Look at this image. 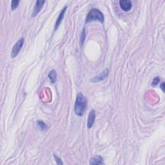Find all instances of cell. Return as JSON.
<instances>
[{
	"mask_svg": "<svg viewBox=\"0 0 165 165\" xmlns=\"http://www.w3.org/2000/svg\"><path fill=\"white\" fill-rule=\"evenodd\" d=\"M87 100L81 93H78L76 100L75 103L74 111L75 114L78 116H82L87 109Z\"/></svg>",
	"mask_w": 165,
	"mask_h": 165,
	"instance_id": "obj_1",
	"label": "cell"
},
{
	"mask_svg": "<svg viewBox=\"0 0 165 165\" xmlns=\"http://www.w3.org/2000/svg\"><path fill=\"white\" fill-rule=\"evenodd\" d=\"M104 20V15L100 10L97 9H92L88 14L87 18H86V23L94 22V21H98L99 22L103 23Z\"/></svg>",
	"mask_w": 165,
	"mask_h": 165,
	"instance_id": "obj_2",
	"label": "cell"
},
{
	"mask_svg": "<svg viewBox=\"0 0 165 165\" xmlns=\"http://www.w3.org/2000/svg\"><path fill=\"white\" fill-rule=\"evenodd\" d=\"M24 41H25V39H24L23 37H22V38L19 39L18 41H17V43L14 44V46L13 47L12 52H11V57L12 58H14L18 56L20 50H22V47L23 46Z\"/></svg>",
	"mask_w": 165,
	"mask_h": 165,
	"instance_id": "obj_3",
	"label": "cell"
},
{
	"mask_svg": "<svg viewBox=\"0 0 165 165\" xmlns=\"http://www.w3.org/2000/svg\"><path fill=\"white\" fill-rule=\"evenodd\" d=\"M108 74H109V70L105 69L104 71H103L100 74L98 75V76H95L94 78L91 79L90 81L93 82H97L99 81H103L105 80V79L108 77Z\"/></svg>",
	"mask_w": 165,
	"mask_h": 165,
	"instance_id": "obj_4",
	"label": "cell"
},
{
	"mask_svg": "<svg viewBox=\"0 0 165 165\" xmlns=\"http://www.w3.org/2000/svg\"><path fill=\"white\" fill-rule=\"evenodd\" d=\"M119 5L120 7L124 11L128 12L132 9V1H129V0H121L119 1Z\"/></svg>",
	"mask_w": 165,
	"mask_h": 165,
	"instance_id": "obj_5",
	"label": "cell"
},
{
	"mask_svg": "<svg viewBox=\"0 0 165 165\" xmlns=\"http://www.w3.org/2000/svg\"><path fill=\"white\" fill-rule=\"evenodd\" d=\"M45 3V1H41V0H37L36 3V5L34 6V8L32 12V17L36 16L38 13L41 11V9L43 7V5Z\"/></svg>",
	"mask_w": 165,
	"mask_h": 165,
	"instance_id": "obj_6",
	"label": "cell"
},
{
	"mask_svg": "<svg viewBox=\"0 0 165 165\" xmlns=\"http://www.w3.org/2000/svg\"><path fill=\"white\" fill-rule=\"evenodd\" d=\"M95 119V112L94 110H91V111L89 113L88 121H87V127L88 128H91L92 126L94 125Z\"/></svg>",
	"mask_w": 165,
	"mask_h": 165,
	"instance_id": "obj_7",
	"label": "cell"
},
{
	"mask_svg": "<svg viewBox=\"0 0 165 165\" xmlns=\"http://www.w3.org/2000/svg\"><path fill=\"white\" fill-rule=\"evenodd\" d=\"M67 9V6H65L64 9L61 11L60 15H59V16H58V18H57V19L56 20V24H55L54 30H56L58 29V27H59V26L60 25V24H61V23L62 22V20H63V18H64L65 13V12H66Z\"/></svg>",
	"mask_w": 165,
	"mask_h": 165,
	"instance_id": "obj_8",
	"label": "cell"
},
{
	"mask_svg": "<svg viewBox=\"0 0 165 165\" xmlns=\"http://www.w3.org/2000/svg\"><path fill=\"white\" fill-rule=\"evenodd\" d=\"M104 161L102 157L97 156L94 157H92L90 160V164H96V165H100V164H104Z\"/></svg>",
	"mask_w": 165,
	"mask_h": 165,
	"instance_id": "obj_9",
	"label": "cell"
},
{
	"mask_svg": "<svg viewBox=\"0 0 165 165\" xmlns=\"http://www.w3.org/2000/svg\"><path fill=\"white\" fill-rule=\"evenodd\" d=\"M49 80H50L52 83H55L56 81L57 80V74H56V72L55 70H52L49 74Z\"/></svg>",
	"mask_w": 165,
	"mask_h": 165,
	"instance_id": "obj_10",
	"label": "cell"
},
{
	"mask_svg": "<svg viewBox=\"0 0 165 165\" xmlns=\"http://www.w3.org/2000/svg\"><path fill=\"white\" fill-rule=\"evenodd\" d=\"M37 126L39 128V129L42 131H45L48 129V126L47 125L46 123H44L42 121H37Z\"/></svg>",
	"mask_w": 165,
	"mask_h": 165,
	"instance_id": "obj_11",
	"label": "cell"
},
{
	"mask_svg": "<svg viewBox=\"0 0 165 165\" xmlns=\"http://www.w3.org/2000/svg\"><path fill=\"white\" fill-rule=\"evenodd\" d=\"M86 38V32H85V29H83V30H82V32L80 36V43L81 45H82V44L84 43L85 39Z\"/></svg>",
	"mask_w": 165,
	"mask_h": 165,
	"instance_id": "obj_12",
	"label": "cell"
},
{
	"mask_svg": "<svg viewBox=\"0 0 165 165\" xmlns=\"http://www.w3.org/2000/svg\"><path fill=\"white\" fill-rule=\"evenodd\" d=\"M19 3V1H12V3H11L12 10H14L15 9L18 8Z\"/></svg>",
	"mask_w": 165,
	"mask_h": 165,
	"instance_id": "obj_13",
	"label": "cell"
},
{
	"mask_svg": "<svg viewBox=\"0 0 165 165\" xmlns=\"http://www.w3.org/2000/svg\"><path fill=\"white\" fill-rule=\"evenodd\" d=\"M159 82H160V78L159 77H155L153 80L152 82V86H156V85L159 84Z\"/></svg>",
	"mask_w": 165,
	"mask_h": 165,
	"instance_id": "obj_14",
	"label": "cell"
},
{
	"mask_svg": "<svg viewBox=\"0 0 165 165\" xmlns=\"http://www.w3.org/2000/svg\"><path fill=\"white\" fill-rule=\"evenodd\" d=\"M54 156L55 159H56V161L57 164H63V162H62L61 159L59 157H58L57 156H56V154H54Z\"/></svg>",
	"mask_w": 165,
	"mask_h": 165,
	"instance_id": "obj_15",
	"label": "cell"
},
{
	"mask_svg": "<svg viewBox=\"0 0 165 165\" xmlns=\"http://www.w3.org/2000/svg\"><path fill=\"white\" fill-rule=\"evenodd\" d=\"M160 87L161 88V90H162L163 92H164V82H163L160 85Z\"/></svg>",
	"mask_w": 165,
	"mask_h": 165,
	"instance_id": "obj_16",
	"label": "cell"
}]
</instances>
